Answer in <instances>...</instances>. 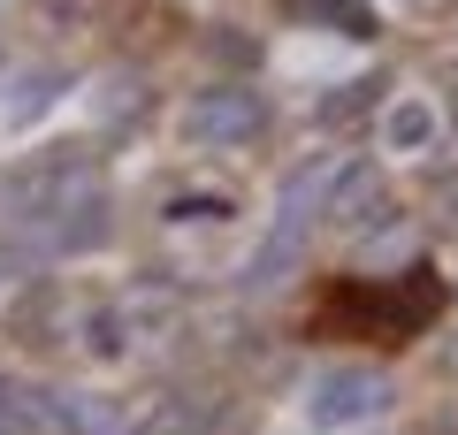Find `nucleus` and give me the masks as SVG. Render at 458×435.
I'll list each match as a JSON object with an SVG mask.
<instances>
[{"label":"nucleus","instance_id":"obj_1","mask_svg":"<svg viewBox=\"0 0 458 435\" xmlns=\"http://www.w3.org/2000/svg\"><path fill=\"white\" fill-rule=\"evenodd\" d=\"M336 153H313V161H298L291 176H283V199H276V222H267V237H260V252H252V268H245V283L260 290V283H276V275H291L298 268V244H306V229L321 222V199H328V183H336Z\"/></svg>","mask_w":458,"mask_h":435},{"label":"nucleus","instance_id":"obj_2","mask_svg":"<svg viewBox=\"0 0 458 435\" xmlns=\"http://www.w3.org/2000/svg\"><path fill=\"white\" fill-rule=\"evenodd\" d=\"M267 123H276V107H267L252 84H237V77L199 84V92L176 107V138L183 145H260Z\"/></svg>","mask_w":458,"mask_h":435},{"label":"nucleus","instance_id":"obj_3","mask_svg":"<svg viewBox=\"0 0 458 435\" xmlns=\"http://www.w3.org/2000/svg\"><path fill=\"white\" fill-rule=\"evenodd\" d=\"M375 413H390V374L382 367H336V374H321L313 397H306L313 428H360V420H375Z\"/></svg>","mask_w":458,"mask_h":435},{"label":"nucleus","instance_id":"obj_4","mask_svg":"<svg viewBox=\"0 0 458 435\" xmlns=\"http://www.w3.org/2000/svg\"><path fill=\"white\" fill-rule=\"evenodd\" d=\"M390 214H397V199H390V176H382L375 161H344V168H336V183H328V199H321V222L336 229V237L382 229Z\"/></svg>","mask_w":458,"mask_h":435},{"label":"nucleus","instance_id":"obj_5","mask_svg":"<svg viewBox=\"0 0 458 435\" xmlns=\"http://www.w3.org/2000/svg\"><path fill=\"white\" fill-rule=\"evenodd\" d=\"M229 413L222 389H161V397H146V413L131 420V435H214Z\"/></svg>","mask_w":458,"mask_h":435},{"label":"nucleus","instance_id":"obj_6","mask_svg":"<svg viewBox=\"0 0 458 435\" xmlns=\"http://www.w3.org/2000/svg\"><path fill=\"white\" fill-rule=\"evenodd\" d=\"M375 138L390 145V153H436V138H443V99L436 92H390L382 99V115H375Z\"/></svg>","mask_w":458,"mask_h":435},{"label":"nucleus","instance_id":"obj_7","mask_svg":"<svg viewBox=\"0 0 458 435\" xmlns=\"http://www.w3.org/2000/svg\"><path fill=\"white\" fill-rule=\"evenodd\" d=\"M306 8H313L321 23H336L344 38H375V31H382V16L367 8V0H306Z\"/></svg>","mask_w":458,"mask_h":435},{"label":"nucleus","instance_id":"obj_8","mask_svg":"<svg viewBox=\"0 0 458 435\" xmlns=\"http://www.w3.org/2000/svg\"><path fill=\"white\" fill-rule=\"evenodd\" d=\"M92 8H99V0H47V16H54V23H84Z\"/></svg>","mask_w":458,"mask_h":435},{"label":"nucleus","instance_id":"obj_9","mask_svg":"<svg viewBox=\"0 0 458 435\" xmlns=\"http://www.w3.org/2000/svg\"><path fill=\"white\" fill-rule=\"evenodd\" d=\"M0 435H16V382L0 374Z\"/></svg>","mask_w":458,"mask_h":435},{"label":"nucleus","instance_id":"obj_10","mask_svg":"<svg viewBox=\"0 0 458 435\" xmlns=\"http://www.w3.org/2000/svg\"><path fill=\"white\" fill-rule=\"evenodd\" d=\"M436 192H443V199H458V161H451V168L436 176Z\"/></svg>","mask_w":458,"mask_h":435},{"label":"nucleus","instance_id":"obj_11","mask_svg":"<svg viewBox=\"0 0 458 435\" xmlns=\"http://www.w3.org/2000/svg\"><path fill=\"white\" fill-rule=\"evenodd\" d=\"M451 99H458V69H451Z\"/></svg>","mask_w":458,"mask_h":435}]
</instances>
